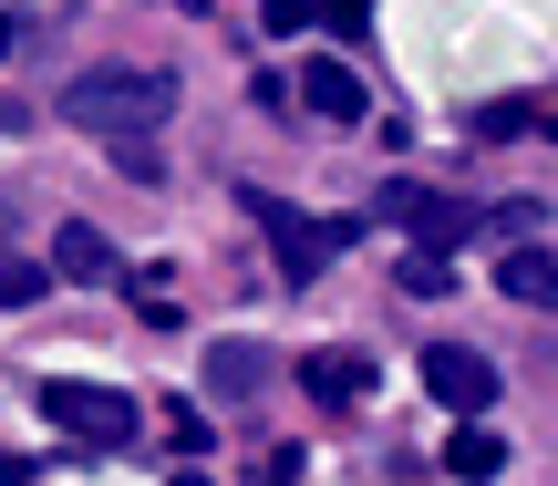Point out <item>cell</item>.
Returning <instances> with one entry per match:
<instances>
[{
  "label": "cell",
  "mask_w": 558,
  "mask_h": 486,
  "mask_svg": "<svg viewBox=\"0 0 558 486\" xmlns=\"http://www.w3.org/2000/svg\"><path fill=\"white\" fill-rule=\"evenodd\" d=\"M259 384H279V352L269 342H218V352H207V393H218V404H239V393H259Z\"/></svg>",
  "instance_id": "obj_8"
},
{
  "label": "cell",
  "mask_w": 558,
  "mask_h": 486,
  "mask_svg": "<svg viewBox=\"0 0 558 486\" xmlns=\"http://www.w3.org/2000/svg\"><path fill=\"white\" fill-rule=\"evenodd\" d=\"M424 393H435V404H456V425H476V414L497 404V363H486V352H465V342H435V352H424Z\"/></svg>",
  "instance_id": "obj_5"
},
{
  "label": "cell",
  "mask_w": 558,
  "mask_h": 486,
  "mask_svg": "<svg viewBox=\"0 0 558 486\" xmlns=\"http://www.w3.org/2000/svg\"><path fill=\"white\" fill-rule=\"evenodd\" d=\"M373 218H383V228H414V248H445V259H456V248H465V228H476V218H465V197H435V186H414V177H393V186H383V197H373Z\"/></svg>",
  "instance_id": "obj_4"
},
{
  "label": "cell",
  "mask_w": 558,
  "mask_h": 486,
  "mask_svg": "<svg viewBox=\"0 0 558 486\" xmlns=\"http://www.w3.org/2000/svg\"><path fill=\"white\" fill-rule=\"evenodd\" d=\"M114 166H124V177H135V186H156V177H166V156H156V145H145V135H135V145H114Z\"/></svg>",
  "instance_id": "obj_17"
},
{
  "label": "cell",
  "mask_w": 558,
  "mask_h": 486,
  "mask_svg": "<svg viewBox=\"0 0 558 486\" xmlns=\"http://www.w3.org/2000/svg\"><path fill=\"white\" fill-rule=\"evenodd\" d=\"M41 290H52V269H41V259H0V311H32Z\"/></svg>",
  "instance_id": "obj_14"
},
{
  "label": "cell",
  "mask_w": 558,
  "mask_h": 486,
  "mask_svg": "<svg viewBox=\"0 0 558 486\" xmlns=\"http://www.w3.org/2000/svg\"><path fill=\"white\" fill-rule=\"evenodd\" d=\"M320 21H331L341 41H362V32H373V0H320Z\"/></svg>",
  "instance_id": "obj_16"
},
{
  "label": "cell",
  "mask_w": 558,
  "mask_h": 486,
  "mask_svg": "<svg viewBox=\"0 0 558 486\" xmlns=\"http://www.w3.org/2000/svg\"><path fill=\"white\" fill-rule=\"evenodd\" d=\"M248 218L269 228V248H279V269H290V280H311V269L331 259L341 239H362L352 218H300V207H279V197H259V186H248Z\"/></svg>",
  "instance_id": "obj_3"
},
{
  "label": "cell",
  "mask_w": 558,
  "mask_h": 486,
  "mask_svg": "<svg viewBox=\"0 0 558 486\" xmlns=\"http://www.w3.org/2000/svg\"><path fill=\"white\" fill-rule=\"evenodd\" d=\"M445 476H456V486L507 476V435H497V425H456V435H445Z\"/></svg>",
  "instance_id": "obj_10"
},
{
  "label": "cell",
  "mask_w": 558,
  "mask_h": 486,
  "mask_svg": "<svg viewBox=\"0 0 558 486\" xmlns=\"http://www.w3.org/2000/svg\"><path fill=\"white\" fill-rule=\"evenodd\" d=\"M52 114L83 124V135L135 145V135H156V124L177 114V73H156V62H94V73H73L52 94Z\"/></svg>",
  "instance_id": "obj_1"
},
{
  "label": "cell",
  "mask_w": 558,
  "mask_h": 486,
  "mask_svg": "<svg viewBox=\"0 0 558 486\" xmlns=\"http://www.w3.org/2000/svg\"><path fill=\"white\" fill-rule=\"evenodd\" d=\"M300 393L311 404H362L373 393V363L362 352H300Z\"/></svg>",
  "instance_id": "obj_9"
},
{
  "label": "cell",
  "mask_w": 558,
  "mask_h": 486,
  "mask_svg": "<svg viewBox=\"0 0 558 486\" xmlns=\"http://www.w3.org/2000/svg\"><path fill=\"white\" fill-rule=\"evenodd\" d=\"M11 41H21V32H11V11H0V52H11Z\"/></svg>",
  "instance_id": "obj_19"
},
{
  "label": "cell",
  "mask_w": 558,
  "mask_h": 486,
  "mask_svg": "<svg viewBox=\"0 0 558 486\" xmlns=\"http://www.w3.org/2000/svg\"><path fill=\"white\" fill-rule=\"evenodd\" d=\"M393 280L414 290V301H445V290H456V259H445V248H403V259H393Z\"/></svg>",
  "instance_id": "obj_12"
},
{
  "label": "cell",
  "mask_w": 558,
  "mask_h": 486,
  "mask_svg": "<svg viewBox=\"0 0 558 486\" xmlns=\"http://www.w3.org/2000/svg\"><path fill=\"white\" fill-rule=\"evenodd\" d=\"M476 135H486V145H518V135H538V104H476Z\"/></svg>",
  "instance_id": "obj_13"
},
{
  "label": "cell",
  "mask_w": 558,
  "mask_h": 486,
  "mask_svg": "<svg viewBox=\"0 0 558 486\" xmlns=\"http://www.w3.org/2000/svg\"><path fill=\"white\" fill-rule=\"evenodd\" d=\"M21 476H32V455H11V446H0V486H21Z\"/></svg>",
  "instance_id": "obj_18"
},
{
  "label": "cell",
  "mask_w": 558,
  "mask_h": 486,
  "mask_svg": "<svg viewBox=\"0 0 558 486\" xmlns=\"http://www.w3.org/2000/svg\"><path fill=\"white\" fill-rule=\"evenodd\" d=\"M41 414H52L73 446H94V455H114V446H135V393H104V384H41Z\"/></svg>",
  "instance_id": "obj_2"
},
{
  "label": "cell",
  "mask_w": 558,
  "mask_h": 486,
  "mask_svg": "<svg viewBox=\"0 0 558 486\" xmlns=\"http://www.w3.org/2000/svg\"><path fill=\"white\" fill-rule=\"evenodd\" d=\"M311 21H320V0H259V32H269V41L311 32Z\"/></svg>",
  "instance_id": "obj_15"
},
{
  "label": "cell",
  "mask_w": 558,
  "mask_h": 486,
  "mask_svg": "<svg viewBox=\"0 0 558 486\" xmlns=\"http://www.w3.org/2000/svg\"><path fill=\"white\" fill-rule=\"evenodd\" d=\"M300 104H311L320 124H362V104H373V94H362L352 62H300Z\"/></svg>",
  "instance_id": "obj_7"
},
{
  "label": "cell",
  "mask_w": 558,
  "mask_h": 486,
  "mask_svg": "<svg viewBox=\"0 0 558 486\" xmlns=\"http://www.w3.org/2000/svg\"><path fill=\"white\" fill-rule=\"evenodd\" d=\"M41 269H52V280H83V290H94V280H124V259H114V239H104V228H52V259H41Z\"/></svg>",
  "instance_id": "obj_6"
},
{
  "label": "cell",
  "mask_w": 558,
  "mask_h": 486,
  "mask_svg": "<svg viewBox=\"0 0 558 486\" xmlns=\"http://www.w3.org/2000/svg\"><path fill=\"white\" fill-rule=\"evenodd\" d=\"M497 290L538 311V301H558V259H548V248H507V259H497Z\"/></svg>",
  "instance_id": "obj_11"
}]
</instances>
